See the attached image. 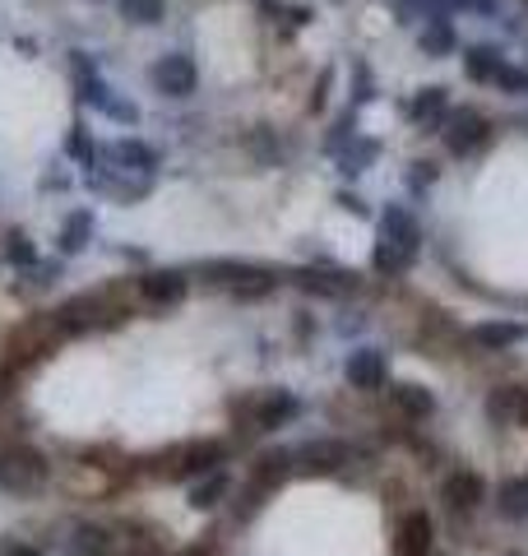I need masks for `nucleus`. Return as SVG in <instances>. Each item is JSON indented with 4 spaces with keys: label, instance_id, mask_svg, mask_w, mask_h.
<instances>
[{
    "label": "nucleus",
    "instance_id": "1",
    "mask_svg": "<svg viewBox=\"0 0 528 556\" xmlns=\"http://www.w3.org/2000/svg\"><path fill=\"white\" fill-rule=\"evenodd\" d=\"M200 278L209 288H223V292H232V298H241V302H260V298H269V292L278 288V274L264 269V265H251V260H204Z\"/></svg>",
    "mask_w": 528,
    "mask_h": 556
},
{
    "label": "nucleus",
    "instance_id": "2",
    "mask_svg": "<svg viewBox=\"0 0 528 556\" xmlns=\"http://www.w3.org/2000/svg\"><path fill=\"white\" fill-rule=\"evenodd\" d=\"M47 459L24 441L0 445V492L5 496H38L47 486Z\"/></svg>",
    "mask_w": 528,
    "mask_h": 556
},
{
    "label": "nucleus",
    "instance_id": "3",
    "mask_svg": "<svg viewBox=\"0 0 528 556\" xmlns=\"http://www.w3.org/2000/svg\"><path fill=\"white\" fill-rule=\"evenodd\" d=\"M232 413H237V422H246V431H278L302 413V399L292 390H264V394L241 399Z\"/></svg>",
    "mask_w": 528,
    "mask_h": 556
},
{
    "label": "nucleus",
    "instance_id": "4",
    "mask_svg": "<svg viewBox=\"0 0 528 556\" xmlns=\"http://www.w3.org/2000/svg\"><path fill=\"white\" fill-rule=\"evenodd\" d=\"M149 84H153V93L181 102L200 89V65H196V56H186V51H167V56L153 61Z\"/></svg>",
    "mask_w": 528,
    "mask_h": 556
},
{
    "label": "nucleus",
    "instance_id": "5",
    "mask_svg": "<svg viewBox=\"0 0 528 556\" xmlns=\"http://www.w3.org/2000/svg\"><path fill=\"white\" fill-rule=\"evenodd\" d=\"M440 139H445V149L454 159H473L487 139H491V121L478 112V108H464V112H450L440 121Z\"/></svg>",
    "mask_w": 528,
    "mask_h": 556
},
{
    "label": "nucleus",
    "instance_id": "6",
    "mask_svg": "<svg viewBox=\"0 0 528 556\" xmlns=\"http://www.w3.org/2000/svg\"><path fill=\"white\" fill-rule=\"evenodd\" d=\"M227 464V445L223 441H190V445H176L167 464H163V473L172 482H186V478H200V473H214V468Z\"/></svg>",
    "mask_w": 528,
    "mask_h": 556
},
{
    "label": "nucleus",
    "instance_id": "7",
    "mask_svg": "<svg viewBox=\"0 0 528 556\" xmlns=\"http://www.w3.org/2000/svg\"><path fill=\"white\" fill-rule=\"evenodd\" d=\"M348 464H352V445H343V441H306L302 450H292V473L339 478Z\"/></svg>",
    "mask_w": 528,
    "mask_h": 556
},
{
    "label": "nucleus",
    "instance_id": "8",
    "mask_svg": "<svg viewBox=\"0 0 528 556\" xmlns=\"http://www.w3.org/2000/svg\"><path fill=\"white\" fill-rule=\"evenodd\" d=\"M84 186L93 195H112V200H144L153 190V177H139V172H121L112 163H98L84 172Z\"/></svg>",
    "mask_w": 528,
    "mask_h": 556
},
{
    "label": "nucleus",
    "instance_id": "9",
    "mask_svg": "<svg viewBox=\"0 0 528 556\" xmlns=\"http://www.w3.org/2000/svg\"><path fill=\"white\" fill-rule=\"evenodd\" d=\"M288 278H292V283L302 288V292H311V298H329V302L352 298V292L362 288V278H357V274L334 269V265H306V269H292Z\"/></svg>",
    "mask_w": 528,
    "mask_h": 556
},
{
    "label": "nucleus",
    "instance_id": "10",
    "mask_svg": "<svg viewBox=\"0 0 528 556\" xmlns=\"http://www.w3.org/2000/svg\"><path fill=\"white\" fill-rule=\"evenodd\" d=\"M343 376H348L352 390L376 394V390L390 386V357H385L380 348H352L348 362H343Z\"/></svg>",
    "mask_w": 528,
    "mask_h": 556
},
{
    "label": "nucleus",
    "instance_id": "11",
    "mask_svg": "<svg viewBox=\"0 0 528 556\" xmlns=\"http://www.w3.org/2000/svg\"><path fill=\"white\" fill-rule=\"evenodd\" d=\"M380 241H390L394 251L417 260V251H422V223L413 218V208H403V204L385 208V214H380Z\"/></svg>",
    "mask_w": 528,
    "mask_h": 556
},
{
    "label": "nucleus",
    "instance_id": "12",
    "mask_svg": "<svg viewBox=\"0 0 528 556\" xmlns=\"http://www.w3.org/2000/svg\"><path fill=\"white\" fill-rule=\"evenodd\" d=\"M186 288H190V278L181 269H149V274H139V298H144L149 306H176L186 298Z\"/></svg>",
    "mask_w": 528,
    "mask_h": 556
},
{
    "label": "nucleus",
    "instance_id": "13",
    "mask_svg": "<svg viewBox=\"0 0 528 556\" xmlns=\"http://www.w3.org/2000/svg\"><path fill=\"white\" fill-rule=\"evenodd\" d=\"M403 116H408L417 130H440V121L450 116V89H445V84L417 89V93H413V102L403 108Z\"/></svg>",
    "mask_w": 528,
    "mask_h": 556
},
{
    "label": "nucleus",
    "instance_id": "14",
    "mask_svg": "<svg viewBox=\"0 0 528 556\" xmlns=\"http://www.w3.org/2000/svg\"><path fill=\"white\" fill-rule=\"evenodd\" d=\"M108 163L112 167H121V172H139V177H153L158 172V149L153 144H144V139H116V144H108Z\"/></svg>",
    "mask_w": 528,
    "mask_h": 556
},
{
    "label": "nucleus",
    "instance_id": "15",
    "mask_svg": "<svg viewBox=\"0 0 528 556\" xmlns=\"http://www.w3.org/2000/svg\"><path fill=\"white\" fill-rule=\"evenodd\" d=\"M431 515L427 510H408L399 519V533H394V552L399 556H431Z\"/></svg>",
    "mask_w": 528,
    "mask_h": 556
},
{
    "label": "nucleus",
    "instance_id": "16",
    "mask_svg": "<svg viewBox=\"0 0 528 556\" xmlns=\"http://www.w3.org/2000/svg\"><path fill=\"white\" fill-rule=\"evenodd\" d=\"M390 408L399 417H408V422H427L436 413V394L427 386H417V380H399V386H390Z\"/></svg>",
    "mask_w": 528,
    "mask_h": 556
},
{
    "label": "nucleus",
    "instance_id": "17",
    "mask_svg": "<svg viewBox=\"0 0 528 556\" xmlns=\"http://www.w3.org/2000/svg\"><path fill=\"white\" fill-rule=\"evenodd\" d=\"M417 47H422V56H431V61L454 56V51H460V33H454L450 14H431V20L422 24V33H417Z\"/></svg>",
    "mask_w": 528,
    "mask_h": 556
},
{
    "label": "nucleus",
    "instance_id": "18",
    "mask_svg": "<svg viewBox=\"0 0 528 556\" xmlns=\"http://www.w3.org/2000/svg\"><path fill=\"white\" fill-rule=\"evenodd\" d=\"M482 501H487V482L473 473V468H460V473L445 478V506H450L454 515H460V510H464V515L478 510Z\"/></svg>",
    "mask_w": 528,
    "mask_h": 556
},
{
    "label": "nucleus",
    "instance_id": "19",
    "mask_svg": "<svg viewBox=\"0 0 528 556\" xmlns=\"http://www.w3.org/2000/svg\"><path fill=\"white\" fill-rule=\"evenodd\" d=\"M468 339L482 348V353H505V348H515L528 339V329L519 320H487V325H473Z\"/></svg>",
    "mask_w": 528,
    "mask_h": 556
},
{
    "label": "nucleus",
    "instance_id": "20",
    "mask_svg": "<svg viewBox=\"0 0 528 556\" xmlns=\"http://www.w3.org/2000/svg\"><path fill=\"white\" fill-rule=\"evenodd\" d=\"M334 159H339V172H343V177H362V172L380 159V139H372V135H362V130H357L339 153H334Z\"/></svg>",
    "mask_w": 528,
    "mask_h": 556
},
{
    "label": "nucleus",
    "instance_id": "21",
    "mask_svg": "<svg viewBox=\"0 0 528 556\" xmlns=\"http://www.w3.org/2000/svg\"><path fill=\"white\" fill-rule=\"evenodd\" d=\"M501 65H505L501 47H491V42H473V47H464V75H468L473 84H496Z\"/></svg>",
    "mask_w": 528,
    "mask_h": 556
},
{
    "label": "nucleus",
    "instance_id": "22",
    "mask_svg": "<svg viewBox=\"0 0 528 556\" xmlns=\"http://www.w3.org/2000/svg\"><path fill=\"white\" fill-rule=\"evenodd\" d=\"M93 208H75V214H65V223H61V237H56V247H61V255H79L88 241H93Z\"/></svg>",
    "mask_w": 528,
    "mask_h": 556
},
{
    "label": "nucleus",
    "instance_id": "23",
    "mask_svg": "<svg viewBox=\"0 0 528 556\" xmlns=\"http://www.w3.org/2000/svg\"><path fill=\"white\" fill-rule=\"evenodd\" d=\"M65 552L70 556H112V533L102 525H75L65 538Z\"/></svg>",
    "mask_w": 528,
    "mask_h": 556
},
{
    "label": "nucleus",
    "instance_id": "24",
    "mask_svg": "<svg viewBox=\"0 0 528 556\" xmlns=\"http://www.w3.org/2000/svg\"><path fill=\"white\" fill-rule=\"evenodd\" d=\"M116 14L135 28H153V24H163L167 0H116Z\"/></svg>",
    "mask_w": 528,
    "mask_h": 556
},
{
    "label": "nucleus",
    "instance_id": "25",
    "mask_svg": "<svg viewBox=\"0 0 528 556\" xmlns=\"http://www.w3.org/2000/svg\"><path fill=\"white\" fill-rule=\"evenodd\" d=\"M496 510L505 519H528V478H505L496 486Z\"/></svg>",
    "mask_w": 528,
    "mask_h": 556
},
{
    "label": "nucleus",
    "instance_id": "26",
    "mask_svg": "<svg viewBox=\"0 0 528 556\" xmlns=\"http://www.w3.org/2000/svg\"><path fill=\"white\" fill-rule=\"evenodd\" d=\"M487 413H491V422H519V413H524V386H501V390H491Z\"/></svg>",
    "mask_w": 528,
    "mask_h": 556
},
{
    "label": "nucleus",
    "instance_id": "27",
    "mask_svg": "<svg viewBox=\"0 0 528 556\" xmlns=\"http://www.w3.org/2000/svg\"><path fill=\"white\" fill-rule=\"evenodd\" d=\"M223 496H227V473H223V468H214V473H200V482L190 486V506H196V510H214Z\"/></svg>",
    "mask_w": 528,
    "mask_h": 556
},
{
    "label": "nucleus",
    "instance_id": "28",
    "mask_svg": "<svg viewBox=\"0 0 528 556\" xmlns=\"http://www.w3.org/2000/svg\"><path fill=\"white\" fill-rule=\"evenodd\" d=\"M65 149H70V159H79L84 167H98V163H108V144H98V139L88 135L84 126H75V130H70Z\"/></svg>",
    "mask_w": 528,
    "mask_h": 556
},
{
    "label": "nucleus",
    "instance_id": "29",
    "mask_svg": "<svg viewBox=\"0 0 528 556\" xmlns=\"http://www.w3.org/2000/svg\"><path fill=\"white\" fill-rule=\"evenodd\" d=\"M372 265H376V274H385V278H403V274L413 269V255L394 251L390 241H376V255H372Z\"/></svg>",
    "mask_w": 528,
    "mask_h": 556
},
{
    "label": "nucleus",
    "instance_id": "30",
    "mask_svg": "<svg viewBox=\"0 0 528 556\" xmlns=\"http://www.w3.org/2000/svg\"><path fill=\"white\" fill-rule=\"evenodd\" d=\"M5 260L14 269H28V265H38V247H33V237L20 232V228H10L5 232Z\"/></svg>",
    "mask_w": 528,
    "mask_h": 556
},
{
    "label": "nucleus",
    "instance_id": "31",
    "mask_svg": "<svg viewBox=\"0 0 528 556\" xmlns=\"http://www.w3.org/2000/svg\"><path fill=\"white\" fill-rule=\"evenodd\" d=\"M352 108H366V102H376V75L366 61H352Z\"/></svg>",
    "mask_w": 528,
    "mask_h": 556
},
{
    "label": "nucleus",
    "instance_id": "32",
    "mask_svg": "<svg viewBox=\"0 0 528 556\" xmlns=\"http://www.w3.org/2000/svg\"><path fill=\"white\" fill-rule=\"evenodd\" d=\"M352 135H357V108H348L339 121H334V130L325 135V153H339Z\"/></svg>",
    "mask_w": 528,
    "mask_h": 556
},
{
    "label": "nucleus",
    "instance_id": "33",
    "mask_svg": "<svg viewBox=\"0 0 528 556\" xmlns=\"http://www.w3.org/2000/svg\"><path fill=\"white\" fill-rule=\"evenodd\" d=\"M491 89H501V93H515V98H528V70H519V65H510V61H505Z\"/></svg>",
    "mask_w": 528,
    "mask_h": 556
},
{
    "label": "nucleus",
    "instance_id": "34",
    "mask_svg": "<svg viewBox=\"0 0 528 556\" xmlns=\"http://www.w3.org/2000/svg\"><path fill=\"white\" fill-rule=\"evenodd\" d=\"M102 116L116 121V126H139V108H135L130 98H121V93H112V102L102 108Z\"/></svg>",
    "mask_w": 528,
    "mask_h": 556
},
{
    "label": "nucleus",
    "instance_id": "35",
    "mask_svg": "<svg viewBox=\"0 0 528 556\" xmlns=\"http://www.w3.org/2000/svg\"><path fill=\"white\" fill-rule=\"evenodd\" d=\"M61 278V265H28V278L24 283H14V288H24V292H42V288H51Z\"/></svg>",
    "mask_w": 528,
    "mask_h": 556
},
{
    "label": "nucleus",
    "instance_id": "36",
    "mask_svg": "<svg viewBox=\"0 0 528 556\" xmlns=\"http://www.w3.org/2000/svg\"><path fill=\"white\" fill-rule=\"evenodd\" d=\"M436 177H440V167H436L431 159H427V163L417 159V163L408 167V186H413V195H422V190H431V186H436Z\"/></svg>",
    "mask_w": 528,
    "mask_h": 556
},
{
    "label": "nucleus",
    "instance_id": "37",
    "mask_svg": "<svg viewBox=\"0 0 528 556\" xmlns=\"http://www.w3.org/2000/svg\"><path fill=\"white\" fill-rule=\"evenodd\" d=\"M450 10H464V14H478V20H496V0H440Z\"/></svg>",
    "mask_w": 528,
    "mask_h": 556
},
{
    "label": "nucleus",
    "instance_id": "38",
    "mask_svg": "<svg viewBox=\"0 0 528 556\" xmlns=\"http://www.w3.org/2000/svg\"><path fill=\"white\" fill-rule=\"evenodd\" d=\"M394 14H399V24H417L422 14H427V0H390Z\"/></svg>",
    "mask_w": 528,
    "mask_h": 556
},
{
    "label": "nucleus",
    "instance_id": "39",
    "mask_svg": "<svg viewBox=\"0 0 528 556\" xmlns=\"http://www.w3.org/2000/svg\"><path fill=\"white\" fill-rule=\"evenodd\" d=\"M339 204L348 208V214H357V218L372 214V208H366V200H362V195H352V190H339Z\"/></svg>",
    "mask_w": 528,
    "mask_h": 556
},
{
    "label": "nucleus",
    "instance_id": "40",
    "mask_svg": "<svg viewBox=\"0 0 528 556\" xmlns=\"http://www.w3.org/2000/svg\"><path fill=\"white\" fill-rule=\"evenodd\" d=\"M65 186H70L65 172H47V177H42V190H65Z\"/></svg>",
    "mask_w": 528,
    "mask_h": 556
},
{
    "label": "nucleus",
    "instance_id": "41",
    "mask_svg": "<svg viewBox=\"0 0 528 556\" xmlns=\"http://www.w3.org/2000/svg\"><path fill=\"white\" fill-rule=\"evenodd\" d=\"M0 556H47V552H38V547H28V543H14V547H5Z\"/></svg>",
    "mask_w": 528,
    "mask_h": 556
},
{
    "label": "nucleus",
    "instance_id": "42",
    "mask_svg": "<svg viewBox=\"0 0 528 556\" xmlns=\"http://www.w3.org/2000/svg\"><path fill=\"white\" fill-rule=\"evenodd\" d=\"M135 556H163V552H158V547H135Z\"/></svg>",
    "mask_w": 528,
    "mask_h": 556
},
{
    "label": "nucleus",
    "instance_id": "43",
    "mask_svg": "<svg viewBox=\"0 0 528 556\" xmlns=\"http://www.w3.org/2000/svg\"><path fill=\"white\" fill-rule=\"evenodd\" d=\"M0 386H5V380H0ZM0 399H5V390H0Z\"/></svg>",
    "mask_w": 528,
    "mask_h": 556
}]
</instances>
